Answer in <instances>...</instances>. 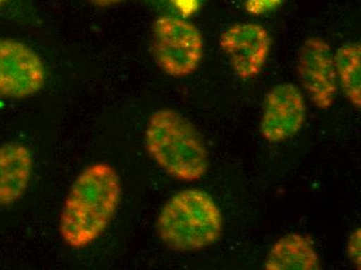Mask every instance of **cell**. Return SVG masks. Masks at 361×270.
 I'll use <instances>...</instances> for the list:
<instances>
[{
  "instance_id": "6da1fadb",
  "label": "cell",
  "mask_w": 361,
  "mask_h": 270,
  "mask_svg": "<svg viewBox=\"0 0 361 270\" xmlns=\"http://www.w3.org/2000/svg\"><path fill=\"white\" fill-rule=\"evenodd\" d=\"M122 181L107 162L81 171L73 182L59 216V235L71 249H85L100 238L118 211Z\"/></svg>"
},
{
  "instance_id": "7a4b0ae2",
  "label": "cell",
  "mask_w": 361,
  "mask_h": 270,
  "mask_svg": "<svg viewBox=\"0 0 361 270\" xmlns=\"http://www.w3.org/2000/svg\"><path fill=\"white\" fill-rule=\"evenodd\" d=\"M147 152L169 177L184 182L208 172L209 152L197 127L175 109H158L147 121Z\"/></svg>"
},
{
  "instance_id": "3957f363",
  "label": "cell",
  "mask_w": 361,
  "mask_h": 270,
  "mask_svg": "<svg viewBox=\"0 0 361 270\" xmlns=\"http://www.w3.org/2000/svg\"><path fill=\"white\" fill-rule=\"evenodd\" d=\"M156 227L158 236L171 251H202L221 236L224 216L208 192L189 188L176 193L164 204Z\"/></svg>"
},
{
  "instance_id": "277c9868",
  "label": "cell",
  "mask_w": 361,
  "mask_h": 270,
  "mask_svg": "<svg viewBox=\"0 0 361 270\" xmlns=\"http://www.w3.org/2000/svg\"><path fill=\"white\" fill-rule=\"evenodd\" d=\"M152 52L158 67L171 78L192 75L204 58V39L195 24L163 16L152 28Z\"/></svg>"
},
{
  "instance_id": "5b68a950",
  "label": "cell",
  "mask_w": 361,
  "mask_h": 270,
  "mask_svg": "<svg viewBox=\"0 0 361 270\" xmlns=\"http://www.w3.org/2000/svg\"><path fill=\"white\" fill-rule=\"evenodd\" d=\"M45 81V66L32 48L16 39H0V98L36 95Z\"/></svg>"
},
{
  "instance_id": "8992f818",
  "label": "cell",
  "mask_w": 361,
  "mask_h": 270,
  "mask_svg": "<svg viewBox=\"0 0 361 270\" xmlns=\"http://www.w3.org/2000/svg\"><path fill=\"white\" fill-rule=\"evenodd\" d=\"M297 72L312 104L321 111L329 109L338 90L334 54L329 44L314 37L305 39L299 50Z\"/></svg>"
},
{
  "instance_id": "52a82bcc",
  "label": "cell",
  "mask_w": 361,
  "mask_h": 270,
  "mask_svg": "<svg viewBox=\"0 0 361 270\" xmlns=\"http://www.w3.org/2000/svg\"><path fill=\"white\" fill-rule=\"evenodd\" d=\"M238 78L247 80L259 75L267 63L272 39L261 24L246 22L226 28L219 39Z\"/></svg>"
},
{
  "instance_id": "ba28073f",
  "label": "cell",
  "mask_w": 361,
  "mask_h": 270,
  "mask_svg": "<svg viewBox=\"0 0 361 270\" xmlns=\"http://www.w3.org/2000/svg\"><path fill=\"white\" fill-rule=\"evenodd\" d=\"M307 109L305 96L293 83L274 85L264 101L261 135L272 144L285 142L302 129Z\"/></svg>"
},
{
  "instance_id": "9c48e42d",
  "label": "cell",
  "mask_w": 361,
  "mask_h": 270,
  "mask_svg": "<svg viewBox=\"0 0 361 270\" xmlns=\"http://www.w3.org/2000/svg\"><path fill=\"white\" fill-rule=\"evenodd\" d=\"M34 164V156L25 145H0V207H8L23 197L32 181Z\"/></svg>"
},
{
  "instance_id": "30bf717a",
  "label": "cell",
  "mask_w": 361,
  "mask_h": 270,
  "mask_svg": "<svg viewBox=\"0 0 361 270\" xmlns=\"http://www.w3.org/2000/svg\"><path fill=\"white\" fill-rule=\"evenodd\" d=\"M267 270H319L320 256L312 241L305 235L290 233L273 243L266 257Z\"/></svg>"
},
{
  "instance_id": "8fae6325",
  "label": "cell",
  "mask_w": 361,
  "mask_h": 270,
  "mask_svg": "<svg viewBox=\"0 0 361 270\" xmlns=\"http://www.w3.org/2000/svg\"><path fill=\"white\" fill-rule=\"evenodd\" d=\"M336 75L345 98L356 109L361 106V45L351 42L334 54Z\"/></svg>"
},
{
  "instance_id": "7c38bea8",
  "label": "cell",
  "mask_w": 361,
  "mask_h": 270,
  "mask_svg": "<svg viewBox=\"0 0 361 270\" xmlns=\"http://www.w3.org/2000/svg\"><path fill=\"white\" fill-rule=\"evenodd\" d=\"M347 254L352 264L357 269H361V230H353L348 238Z\"/></svg>"
},
{
  "instance_id": "4fadbf2b",
  "label": "cell",
  "mask_w": 361,
  "mask_h": 270,
  "mask_svg": "<svg viewBox=\"0 0 361 270\" xmlns=\"http://www.w3.org/2000/svg\"><path fill=\"white\" fill-rule=\"evenodd\" d=\"M124 0H90L94 6H100V8H106V6H114V4H120Z\"/></svg>"
},
{
  "instance_id": "5bb4252c",
  "label": "cell",
  "mask_w": 361,
  "mask_h": 270,
  "mask_svg": "<svg viewBox=\"0 0 361 270\" xmlns=\"http://www.w3.org/2000/svg\"><path fill=\"white\" fill-rule=\"evenodd\" d=\"M6 1H8V0H0V6H1L2 4H6Z\"/></svg>"
}]
</instances>
